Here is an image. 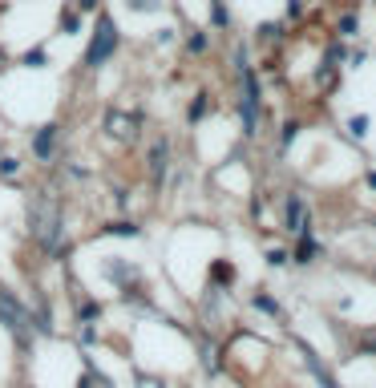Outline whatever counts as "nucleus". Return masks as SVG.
I'll return each mask as SVG.
<instances>
[{
  "label": "nucleus",
  "instance_id": "a878e982",
  "mask_svg": "<svg viewBox=\"0 0 376 388\" xmlns=\"http://www.w3.org/2000/svg\"><path fill=\"white\" fill-rule=\"evenodd\" d=\"M98 9V0H81V13H93Z\"/></svg>",
  "mask_w": 376,
  "mask_h": 388
},
{
  "label": "nucleus",
  "instance_id": "dca6fc26",
  "mask_svg": "<svg viewBox=\"0 0 376 388\" xmlns=\"http://www.w3.org/2000/svg\"><path fill=\"white\" fill-rule=\"evenodd\" d=\"M202 113H207V98H202V93H199V98L190 101V110H187V117H190V122H199Z\"/></svg>",
  "mask_w": 376,
  "mask_h": 388
},
{
  "label": "nucleus",
  "instance_id": "f8f14e48",
  "mask_svg": "<svg viewBox=\"0 0 376 388\" xmlns=\"http://www.w3.org/2000/svg\"><path fill=\"white\" fill-rule=\"evenodd\" d=\"M105 235H130V238H134V235H138V223H125V219H122V223H110V226H105Z\"/></svg>",
  "mask_w": 376,
  "mask_h": 388
},
{
  "label": "nucleus",
  "instance_id": "aec40b11",
  "mask_svg": "<svg viewBox=\"0 0 376 388\" xmlns=\"http://www.w3.org/2000/svg\"><path fill=\"white\" fill-rule=\"evenodd\" d=\"M187 49L190 53H202V49H207V37H202V33H190V37H187Z\"/></svg>",
  "mask_w": 376,
  "mask_h": 388
},
{
  "label": "nucleus",
  "instance_id": "bb28decb",
  "mask_svg": "<svg viewBox=\"0 0 376 388\" xmlns=\"http://www.w3.org/2000/svg\"><path fill=\"white\" fill-rule=\"evenodd\" d=\"M368 187H372V190H376V170H368Z\"/></svg>",
  "mask_w": 376,
  "mask_h": 388
},
{
  "label": "nucleus",
  "instance_id": "0eeeda50",
  "mask_svg": "<svg viewBox=\"0 0 376 388\" xmlns=\"http://www.w3.org/2000/svg\"><path fill=\"white\" fill-rule=\"evenodd\" d=\"M288 231H296V235H300V231H308V206H303V199L300 194H288Z\"/></svg>",
  "mask_w": 376,
  "mask_h": 388
},
{
  "label": "nucleus",
  "instance_id": "f3484780",
  "mask_svg": "<svg viewBox=\"0 0 376 388\" xmlns=\"http://www.w3.org/2000/svg\"><path fill=\"white\" fill-rule=\"evenodd\" d=\"M356 28H360V21H356V16H344V21H340V37H356Z\"/></svg>",
  "mask_w": 376,
  "mask_h": 388
},
{
  "label": "nucleus",
  "instance_id": "20e7f679",
  "mask_svg": "<svg viewBox=\"0 0 376 388\" xmlns=\"http://www.w3.org/2000/svg\"><path fill=\"white\" fill-rule=\"evenodd\" d=\"M0 324L9 327L21 344H25V327H28V315H25V308L9 295V291H0Z\"/></svg>",
  "mask_w": 376,
  "mask_h": 388
},
{
  "label": "nucleus",
  "instance_id": "393cba45",
  "mask_svg": "<svg viewBox=\"0 0 376 388\" xmlns=\"http://www.w3.org/2000/svg\"><path fill=\"white\" fill-rule=\"evenodd\" d=\"M134 9H142V13H150V9H154V0H134Z\"/></svg>",
  "mask_w": 376,
  "mask_h": 388
},
{
  "label": "nucleus",
  "instance_id": "f03ea898",
  "mask_svg": "<svg viewBox=\"0 0 376 388\" xmlns=\"http://www.w3.org/2000/svg\"><path fill=\"white\" fill-rule=\"evenodd\" d=\"M113 49H118V25L101 13L98 16V28H93V41H89V49H85V65H89V69L105 65L113 57Z\"/></svg>",
  "mask_w": 376,
  "mask_h": 388
},
{
  "label": "nucleus",
  "instance_id": "7ed1b4c3",
  "mask_svg": "<svg viewBox=\"0 0 376 388\" xmlns=\"http://www.w3.org/2000/svg\"><path fill=\"white\" fill-rule=\"evenodd\" d=\"M239 73H243V125H247V134H255V125H259V81L251 73L243 49H239Z\"/></svg>",
  "mask_w": 376,
  "mask_h": 388
},
{
  "label": "nucleus",
  "instance_id": "9b49d317",
  "mask_svg": "<svg viewBox=\"0 0 376 388\" xmlns=\"http://www.w3.org/2000/svg\"><path fill=\"white\" fill-rule=\"evenodd\" d=\"M315 81H320V85H332V81H336V61H332V57H324V65L315 69Z\"/></svg>",
  "mask_w": 376,
  "mask_h": 388
},
{
  "label": "nucleus",
  "instance_id": "412c9836",
  "mask_svg": "<svg viewBox=\"0 0 376 388\" xmlns=\"http://www.w3.org/2000/svg\"><path fill=\"white\" fill-rule=\"evenodd\" d=\"M296 138H300V122H288L283 125V146H291Z\"/></svg>",
  "mask_w": 376,
  "mask_h": 388
},
{
  "label": "nucleus",
  "instance_id": "ddd939ff",
  "mask_svg": "<svg viewBox=\"0 0 376 388\" xmlns=\"http://www.w3.org/2000/svg\"><path fill=\"white\" fill-rule=\"evenodd\" d=\"M25 65H33V69H45V65H49V53H45V49H28V53H25Z\"/></svg>",
  "mask_w": 376,
  "mask_h": 388
},
{
  "label": "nucleus",
  "instance_id": "9d476101",
  "mask_svg": "<svg viewBox=\"0 0 376 388\" xmlns=\"http://www.w3.org/2000/svg\"><path fill=\"white\" fill-rule=\"evenodd\" d=\"M211 279L214 283H231V279H235V267L226 263V259H214L211 263Z\"/></svg>",
  "mask_w": 376,
  "mask_h": 388
},
{
  "label": "nucleus",
  "instance_id": "4be33fe9",
  "mask_svg": "<svg viewBox=\"0 0 376 388\" xmlns=\"http://www.w3.org/2000/svg\"><path fill=\"white\" fill-rule=\"evenodd\" d=\"M98 315H101L98 303H81V320H85V324H89V320H98Z\"/></svg>",
  "mask_w": 376,
  "mask_h": 388
},
{
  "label": "nucleus",
  "instance_id": "1a4fd4ad",
  "mask_svg": "<svg viewBox=\"0 0 376 388\" xmlns=\"http://www.w3.org/2000/svg\"><path fill=\"white\" fill-rule=\"evenodd\" d=\"M312 255H315V238H312V226L308 231H300V247H296V263H312Z\"/></svg>",
  "mask_w": 376,
  "mask_h": 388
},
{
  "label": "nucleus",
  "instance_id": "39448f33",
  "mask_svg": "<svg viewBox=\"0 0 376 388\" xmlns=\"http://www.w3.org/2000/svg\"><path fill=\"white\" fill-rule=\"evenodd\" d=\"M138 122H142L138 113H122V110H110V113H105V130H110L113 138H122V142L138 134Z\"/></svg>",
  "mask_w": 376,
  "mask_h": 388
},
{
  "label": "nucleus",
  "instance_id": "6e6552de",
  "mask_svg": "<svg viewBox=\"0 0 376 388\" xmlns=\"http://www.w3.org/2000/svg\"><path fill=\"white\" fill-rule=\"evenodd\" d=\"M53 142H57V125L37 130V138H33V154H37V158H49V154H53Z\"/></svg>",
  "mask_w": 376,
  "mask_h": 388
},
{
  "label": "nucleus",
  "instance_id": "2eb2a0df",
  "mask_svg": "<svg viewBox=\"0 0 376 388\" xmlns=\"http://www.w3.org/2000/svg\"><path fill=\"white\" fill-rule=\"evenodd\" d=\"M348 134L352 138H364V134H368V117H364V113H356V117L348 122Z\"/></svg>",
  "mask_w": 376,
  "mask_h": 388
},
{
  "label": "nucleus",
  "instance_id": "f257e3e1",
  "mask_svg": "<svg viewBox=\"0 0 376 388\" xmlns=\"http://www.w3.org/2000/svg\"><path fill=\"white\" fill-rule=\"evenodd\" d=\"M28 231L45 251H57V238H61V214H57V202H49L45 194L28 202Z\"/></svg>",
  "mask_w": 376,
  "mask_h": 388
},
{
  "label": "nucleus",
  "instance_id": "4468645a",
  "mask_svg": "<svg viewBox=\"0 0 376 388\" xmlns=\"http://www.w3.org/2000/svg\"><path fill=\"white\" fill-rule=\"evenodd\" d=\"M77 28H81V16H77L73 9H65L61 13V33H77Z\"/></svg>",
  "mask_w": 376,
  "mask_h": 388
},
{
  "label": "nucleus",
  "instance_id": "423d86ee",
  "mask_svg": "<svg viewBox=\"0 0 376 388\" xmlns=\"http://www.w3.org/2000/svg\"><path fill=\"white\" fill-rule=\"evenodd\" d=\"M166 170H170V146H166V142H154L150 146V178L162 182Z\"/></svg>",
  "mask_w": 376,
  "mask_h": 388
},
{
  "label": "nucleus",
  "instance_id": "6ab92c4d",
  "mask_svg": "<svg viewBox=\"0 0 376 388\" xmlns=\"http://www.w3.org/2000/svg\"><path fill=\"white\" fill-rule=\"evenodd\" d=\"M211 21H214V25H219V28H223L226 21H231V16H226V9H223V4H219V0H214V4H211Z\"/></svg>",
  "mask_w": 376,
  "mask_h": 388
},
{
  "label": "nucleus",
  "instance_id": "5701e85b",
  "mask_svg": "<svg viewBox=\"0 0 376 388\" xmlns=\"http://www.w3.org/2000/svg\"><path fill=\"white\" fill-rule=\"evenodd\" d=\"M16 166H21L16 158H0V174H16Z\"/></svg>",
  "mask_w": 376,
  "mask_h": 388
},
{
  "label": "nucleus",
  "instance_id": "b1692460",
  "mask_svg": "<svg viewBox=\"0 0 376 388\" xmlns=\"http://www.w3.org/2000/svg\"><path fill=\"white\" fill-rule=\"evenodd\" d=\"M259 37H263V41H276L279 37V25H263V28H259Z\"/></svg>",
  "mask_w": 376,
  "mask_h": 388
},
{
  "label": "nucleus",
  "instance_id": "a211bd4d",
  "mask_svg": "<svg viewBox=\"0 0 376 388\" xmlns=\"http://www.w3.org/2000/svg\"><path fill=\"white\" fill-rule=\"evenodd\" d=\"M255 308H259V312H267V315H276V312H279V303L271 300V295H255Z\"/></svg>",
  "mask_w": 376,
  "mask_h": 388
}]
</instances>
